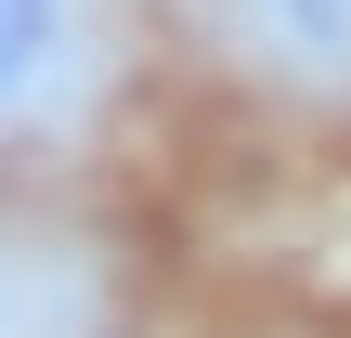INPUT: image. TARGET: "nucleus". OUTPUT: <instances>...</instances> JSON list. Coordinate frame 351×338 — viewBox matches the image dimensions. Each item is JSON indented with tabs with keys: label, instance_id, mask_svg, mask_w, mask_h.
I'll use <instances>...</instances> for the list:
<instances>
[{
	"label": "nucleus",
	"instance_id": "1",
	"mask_svg": "<svg viewBox=\"0 0 351 338\" xmlns=\"http://www.w3.org/2000/svg\"><path fill=\"white\" fill-rule=\"evenodd\" d=\"M52 39H65V0H0V91L13 104L52 78Z\"/></svg>",
	"mask_w": 351,
	"mask_h": 338
},
{
	"label": "nucleus",
	"instance_id": "2",
	"mask_svg": "<svg viewBox=\"0 0 351 338\" xmlns=\"http://www.w3.org/2000/svg\"><path fill=\"white\" fill-rule=\"evenodd\" d=\"M287 13H300V26H313V39H339V26H351L339 0H287Z\"/></svg>",
	"mask_w": 351,
	"mask_h": 338
}]
</instances>
